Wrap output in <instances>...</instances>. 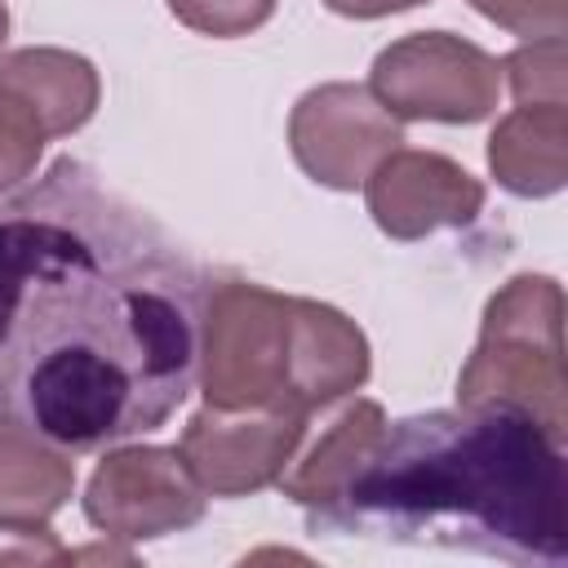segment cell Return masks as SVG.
<instances>
[{"label": "cell", "instance_id": "cell-1", "mask_svg": "<svg viewBox=\"0 0 568 568\" xmlns=\"http://www.w3.org/2000/svg\"><path fill=\"white\" fill-rule=\"evenodd\" d=\"M209 271L71 155L0 200V426L62 453L160 430L195 390Z\"/></svg>", "mask_w": 568, "mask_h": 568}, {"label": "cell", "instance_id": "cell-2", "mask_svg": "<svg viewBox=\"0 0 568 568\" xmlns=\"http://www.w3.org/2000/svg\"><path fill=\"white\" fill-rule=\"evenodd\" d=\"M306 528L501 564H564V439L515 408L457 404L386 422Z\"/></svg>", "mask_w": 568, "mask_h": 568}, {"label": "cell", "instance_id": "cell-3", "mask_svg": "<svg viewBox=\"0 0 568 568\" xmlns=\"http://www.w3.org/2000/svg\"><path fill=\"white\" fill-rule=\"evenodd\" d=\"M373 373L364 328L328 302L253 280H213L200 333V382L213 408L324 413Z\"/></svg>", "mask_w": 568, "mask_h": 568}, {"label": "cell", "instance_id": "cell-4", "mask_svg": "<svg viewBox=\"0 0 568 568\" xmlns=\"http://www.w3.org/2000/svg\"><path fill=\"white\" fill-rule=\"evenodd\" d=\"M564 288L550 275H515L484 306L479 342L457 373V404L515 408L564 439Z\"/></svg>", "mask_w": 568, "mask_h": 568}, {"label": "cell", "instance_id": "cell-5", "mask_svg": "<svg viewBox=\"0 0 568 568\" xmlns=\"http://www.w3.org/2000/svg\"><path fill=\"white\" fill-rule=\"evenodd\" d=\"M368 89L395 120L479 124L497 111L501 62L453 31H417L373 58Z\"/></svg>", "mask_w": 568, "mask_h": 568}, {"label": "cell", "instance_id": "cell-6", "mask_svg": "<svg viewBox=\"0 0 568 568\" xmlns=\"http://www.w3.org/2000/svg\"><path fill=\"white\" fill-rule=\"evenodd\" d=\"M399 146L404 120H395L368 84H315L297 98L288 115V151L297 169L328 191L364 186V178Z\"/></svg>", "mask_w": 568, "mask_h": 568}, {"label": "cell", "instance_id": "cell-7", "mask_svg": "<svg viewBox=\"0 0 568 568\" xmlns=\"http://www.w3.org/2000/svg\"><path fill=\"white\" fill-rule=\"evenodd\" d=\"M209 493L191 479L178 448H115L84 488V519L111 541H155L204 519Z\"/></svg>", "mask_w": 568, "mask_h": 568}, {"label": "cell", "instance_id": "cell-8", "mask_svg": "<svg viewBox=\"0 0 568 568\" xmlns=\"http://www.w3.org/2000/svg\"><path fill=\"white\" fill-rule=\"evenodd\" d=\"M306 426H311L306 413L204 404L186 422L178 453H182L191 479L209 497H253V493L280 484Z\"/></svg>", "mask_w": 568, "mask_h": 568}, {"label": "cell", "instance_id": "cell-9", "mask_svg": "<svg viewBox=\"0 0 568 568\" xmlns=\"http://www.w3.org/2000/svg\"><path fill=\"white\" fill-rule=\"evenodd\" d=\"M364 200L382 235L413 244L470 226L484 213V182L439 151L399 146L364 178Z\"/></svg>", "mask_w": 568, "mask_h": 568}, {"label": "cell", "instance_id": "cell-10", "mask_svg": "<svg viewBox=\"0 0 568 568\" xmlns=\"http://www.w3.org/2000/svg\"><path fill=\"white\" fill-rule=\"evenodd\" d=\"M386 430V408L377 399H342V408L320 422V426H306L302 444L293 448L284 475H280V488L284 497H293L297 506L320 510L324 501L337 497V488L351 479V470L368 457V448L377 444V435Z\"/></svg>", "mask_w": 568, "mask_h": 568}, {"label": "cell", "instance_id": "cell-11", "mask_svg": "<svg viewBox=\"0 0 568 568\" xmlns=\"http://www.w3.org/2000/svg\"><path fill=\"white\" fill-rule=\"evenodd\" d=\"M488 169L497 186L519 200H546L568 182V102L515 106L488 138Z\"/></svg>", "mask_w": 568, "mask_h": 568}, {"label": "cell", "instance_id": "cell-12", "mask_svg": "<svg viewBox=\"0 0 568 568\" xmlns=\"http://www.w3.org/2000/svg\"><path fill=\"white\" fill-rule=\"evenodd\" d=\"M0 84L36 111L49 138H67L84 129L102 98V80L93 62L71 49H49V44L0 53Z\"/></svg>", "mask_w": 568, "mask_h": 568}, {"label": "cell", "instance_id": "cell-13", "mask_svg": "<svg viewBox=\"0 0 568 568\" xmlns=\"http://www.w3.org/2000/svg\"><path fill=\"white\" fill-rule=\"evenodd\" d=\"M75 493L62 448L0 426V524H49Z\"/></svg>", "mask_w": 568, "mask_h": 568}, {"label": "cell", "instance_id": "cell-14", "mask_svg": "<svg viewBox=\"0 0 568 568\" xmlns=\"http://www.w3.org/2000/svg\"><path fill=\"white\" fill-rule=\"evenodd\" d=\"M501 75L510 80V93H515L519 106L568 102V84H564V36H546V40L519 44L510 58H501Z\"/></svg>", "mask_w": 568, "mask_h": 568}, {"label": "cell", "instance_id": "cell-15", "mask_svg": "<svg viewBox=\"0 0 568 568\" xmlns=\"http://www.w3.org/2000/svg\"><path fill=\"white\" fill-rule=\"evenodd\" d=\"M44 142H49V133L40 129L36 111L0 84V191L27 182L36 173Z\"/></svg>", "mask_w": 568, "mask_h": 568}, {"label": "cell", "instance_id": "cell-16", "mask_svg": "<svg viewBox=\"0 0 568 568\" xmlns=\"http://www.w3.org/2000/svg\"><path fill=\"white\" fill-rule=\"evenodd\" d=\"M164 4L195 36L235 40V36H248V31L266 27L280 0H164Z\"/></svg>", "mask_w": 568, "mask_h": 568}, {"label": "cell", "instance_id": "cell-17", "mask_svg": "<svg viewBox=\"0 0 568 568\" xmlns=\"http://www.w3.org/2000/svg\"><path fill=\"white\" fill-rule=\"evenodd\" d=\"M475 13H484L488 22H497L510 36L524 40H546V36H564L568 27V0H470Z\"/></svg>", "mask_w": 568, "mask_h": 568}, {"label": "cell", "instance_id": "cell-18", "mask_svg": "<svg viewBox=\"0 0 568 568\" xmlns=\"http://www.w3.org/2000/svg\"><path fill=\"white\" fill-rule=\"evenodd\" d=\"M324 4L342 18L373 22V18H390V13H404V9H417V4H430V0H324Z\"/></svg>", "mask_w": 568, "mask_h": 568}, {"label": "cell", "instance_id": "cell-19", "mask_svg": "<svg viewBox=\"0 0 568 568\" xmlns=\"http://www.w3.org/2000/svg\"><path fill=\"white\" fill-rule=\"evenodd\" d=\"M4 36H9V9H4V0H0V49H4Z\"/></svg>", "mask_w": 568, "mask_h": 568}]
</instances>
